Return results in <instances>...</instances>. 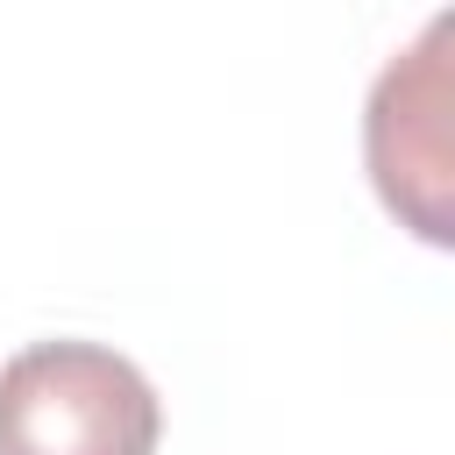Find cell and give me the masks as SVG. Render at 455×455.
Instances as JSON below:
<instances>
[{
  "label": "cell",
  "instance_id": "2",
  "mask_svg": "<svg viewBox=\"0 0 455 455\" xmlns=\"http://www.w3.org/2000/svg\"><path fill=\"white\" fill-rule=\"evenodd\" d=\"M448 43H455V14H434L419 28L412 50H398L363 107V156L377 178V199L419 235V242H448L455 213H448V178H455V78H448Z\"/></svg>",
  "mask_w": 455,
  "mask_h": 455
},
{
  "label": "cell",
  "instance_id": "1",
  "mask_svg": "<svg viewBox=\"0 0 455 455\" xmlns=\"http://www.w3.org/2000/svg\"><path fill=\"white\" fill-rule=\"evenodd\" d=\"M156 384L107 341H28L0 363V455H156Z\"/></svg>",
  "mask_w": 455,
  "mask_h": 455
}]
</instances>
